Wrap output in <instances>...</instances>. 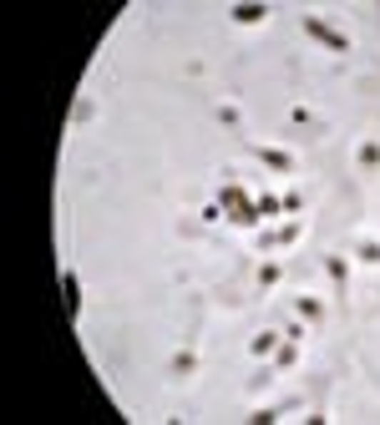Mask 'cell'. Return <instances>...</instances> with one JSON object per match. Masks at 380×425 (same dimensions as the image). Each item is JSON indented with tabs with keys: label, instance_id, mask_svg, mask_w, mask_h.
<instances>
[{
	"label": "cell",
	"instance_id": "obj_1",
	"mask_svg": "<svg viewBox=\"0 0 380 425\" xmlns=\"http://www.w3.org/2000/svg\"><path fill=\"white\" fill-rule=\"evenodd\" d=\"M304 31H309L319 46H330V51H350V36H340L335 26H324L319 16H309V21H304Z\"/></svg>",
	"mask_w": 380,
	"mask_h": 425
},
{
	"label": "cell",
	"instance_id": "obj_2",
	"mask_svg": "<svg viewBox=\"0 0 380 425\" xmlns=\"http://www.w3.org/2000/svg\"><path fill=\"white\" fill-rule=\"evenodd\" d=\"M234 21H239V26H264V21H269V6L244 0V6H234Z\"/></svg>",
	"mask_w": 380,
	"mask_h": 425
},
{
	"label": "cell",
	"instance_id": "obj_3",
	"mask_svg": "<svg viewBox=\"0 0 380 425\" xmlns=\"http://www.w3.org/2000/svg\"><path fill=\"white\" fill-rule=\"evenodd\" d=\"M259 163H264V168H274V173H294V157L279 152V147H259Z\"/></svg>",
	"mask_w": 380,
	"mask_h": 425
},
{
	"label": "cell",
	"instance_id": "obj_4",
	"mask_svg": "<svg viewBox=\"0 0 380 425\" xmlns=\"http://www.w3.org/2000/svg\"><path fill=\"white\" fill-rule=\"evenodd\" d=\"M61 289H66V314L76 319V309H81V279H76V269L61 274Z\"/></svg>",
	"mask_w": 380,
	"mask_h": 425
},
{
	"label": "cell",
	"instance_id": "obj_5",
	"mask_svg": "<svg viewBox=\"0 0 380 425\" xmlns=\"http://www.w3.org/2000/svg\"><path fill=\"white\" fill-rule=\"evenodd\" d=\"M299 233H304V223H284L279 233H269V238H264V248H279V243H294Z\"/></svg>",
	"mask_w": 380,
	"mask_h": 425
},
{
	"label": "cell",
	"instance_id": "obj_6",
	"mask_svg": "<svg viewBox=\"0 0 380 425\" xmlns=\"http://www.w3.org/2000/svg\"><path fill=\"white\" fill-rule=\"evenodd\" d=\"M219 208H249V198H244V188H219Z\"/></svg>",
	"mask_w": 380,
	"mask_h": 425
},
{
	"label": "cell",
	"instance_id": "obj_7",
	"mask_svg": "<svg viewBox=\"0 0 380 425\" xmlns=\"http://www.w3.org/2000/svg\"><path fill=\"white\" fill-rule=\"evenodd\" d=\"M360 168H365V173L380 168V142H360Z\"/></svg>",
	"mask_w": 380,
	"mask_h": 425
},
{
	"label": "cell",
	"instance_id": "obj_8",
	"mask_svg": "<svg viewBox=\"0 0 380 425\" xmlns=\"http://www.w3.org/2000/svg\"><path fill=\"white\" fill-rule=\"evenodd\" d=\"M274 344H279V334H274V329H264V334H259V339H254L249 349H254V359H264V354L274 349Z\"/></svg>",
	"mask_w": 380,
	"mask_h": 425
},
{
	"label": "cell",
	"instance_id": "obj_9",
	"mask_svg": "<svg viewBox=\"0 0 380 425\" xmlns=\"http://www.w3.org/2000/svg\"><path fill=\"white\" fill-rule=\"evenodd\" d=\"M193 364H198V354H193V349L173 354V375H193Z\"/></svg>",
	"mask_w": 380,
	"mask_h": 425
},
{
	"label": "cell",
	"instance_id": "obj_10",
	"mask_svg": "<svg viewBox=\"0 0 380 425\" xmlns=\"http://www.w3.org/2000/svg\"><path fill=\"white\" fill-rule=\"evenodd\" d=\"M355 253H360V263H380V238H365Z\"/></svg>",
	"mask_w": 380,
	"mask_h": 425
},
{
	"label": "cell",
	"instance_id": "obj_11",
	"mask_svg": "<svg viewBox=\"0 0 380 425\" xmlns=\"http://www.w3.org/2000/svg\"><path fill=\"white\" fill-rule=\"evenodd\" d=\"M279 415H284V405H269V410H259V415H249V420H254V425H274Z\"/></svg>",
	"mask_w": 380,
	"mask_h": 425
},
{
	"label": "cell",
	"instance_id": "obj_12",
	"mask_svg": "<svg viewBox=\"0 0 380 425\" xmlns=\"http://www.w3.org/2000/svg\"><path fill=\"white\" fill-rule=\"evenodd\" d=\"M259 284H264V289L279 284V263H259Z\"/></svg>",
	"mask_w": 380,
	"mask_h": 425
},
{
	"label": "cell",
	"instance_id": "obj_13",
	"mask_svg": "<svg viewBox=\"0 0 380 425\" xmlns=\"http://www.w3.org/2000/svg\"><path fill=\"white\" fill-rule=\"evenodd\" d=\"M294 309H299V319H319V299H299Z\"/></svg>",
	"mask_w": 380,
	"mask_h": 425
},
{
	"label": "cell",
	"instance_id": "obj_14",
	"mask_svg": "<svg viewBox=\"0 0 380 425\" xmlns=\"http://www.w3.org/2000/svg\"><path fill=\"white\" fill-rule=\"evenodd\" d=\"M324 269H330L335 284H345V258H324Z\"/></svg>",
	"mask_w": 380,
	"mask_h": 425
},
{
	"label": "cell",
	"instance_id": "obj_15",
	"mask_svg": "<svg viewBox=\"0 0 380 425\" xmlns=\"http://www.w3.org/2000/svg\"><path fill=\"white\" fill-rule=\"evenodd\" d=\"M294 359H299V349H294V339H289V344H284V349H279V369H289V364H294Z\"/></svg>",
	"mask_w": 380,
	"mask_h": 425
}]
</instances>
